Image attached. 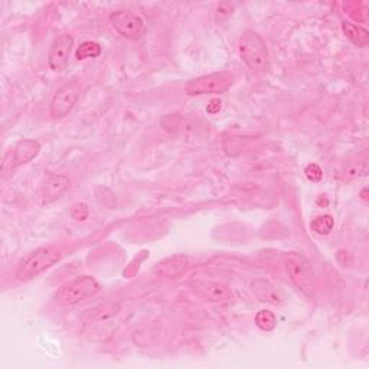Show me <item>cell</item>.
<instances>
[{
    "instance_id": "obj_1",
    "label": "cell",
    "mask_w": 369,
    "mask_h": 369,
    "mask_svg": "<svg viewBox=\"0 0 369 369\" xmlns=\"http://www.w3.org/2000/svg\"><path fill=\"white\" fill-rule=\"evenodd\" d=\"M241 59L252 72L263 74L270 69V54L264 40L252 29H247L240 38Z\"/></svg>"
},
{
    "instance_id": "obj_2",
    "label": "cell",
    "mask_w": 369,
    "mask_h": 369,
    "mask_svg": "<svg viewBox=\"0 0 369 369\" xmlns=\"http://www.w3.org/2000/svg\"><path fill=\"white\" fill-rule=\"evenodd\" d=\"M61 258V252L54 245L41 247L29 252L19 263L15 277L19 281H29L55 266Z\"/></svg>"
},
{
    "instance_id": "obj_3",
    "label": "cell",
    "mask_w": 369,
    "mask_h": 369,
    "mask_svg": "<svg viewBox=\"0 0 369 369\" xmlns=\"http://www.w3.org/2000/svg\"><path fill=\"white\" fill-rule=\"evenodd\" d=\"M284 267L291 283L306 296H313L317 288V279L308 258L302 252H287L284 255Z\"/></svg>"
},
{
    "instance_id": "obj_4",
    "label": "cell",
    "mask_w": 369,
    "mask_h": 369,
    "mask_svg": "<svg viewBox=\"0 0 369 369\" xmlns=\"http://www.w3.org/2000/svg\"><path fill=\"white\" fill-rule=\"evenodd\" d=\"M98 291L100 284L94 277L80 276L59 287L54 294V300L62 306H74L94 298Z\"/></svg>"
},
{
    "instance_id": "obj_5",
    "label": "cell",
    "mask_w": 369,
    "mask_h": 369,
    "mask_svg": "<svg viewBox=\"0 0 369 369\" xmlns=\"http://www.w3.org/2000/svg\"><path fill=\"white\" fill-rule=\"evenodd\" d=\"M234 86V76L228 71L208 74L191 80L187 84L188 95H205V94H224Z\"/></svg>"
},
{
    "instance_id": "obj_6",
    "label": "cell",
    "mask_w": 369,
    "mask_h": 369,
    "mask_svg": "<svg viewBox=\"0 0 369 369\" xmlns=\"http://www.w3.org/2000/svg\"><path fill=\"white\" fill-rule=\"evenodd\" d=\"M40 152H41L40 141L32 139H25L18 141L13 149L9 151V153L5 156V160L2 163L4 176L12 175L16 170V168L32 162L40 155Z\"/></svg>"
},
{
    "instance_id": "obj_7",
    "label": "cell",
    "mask_w": 369,
    "mask_h": 369,
    "mask_svg": "<svg viewBox=\"0 0 369 369\" xmlns=\"http://www.w3.org/2000/svg\"><path fill=\"white\" fill-rule=\"evenodd\" d=\"M110 23L115 30L129 41H140L146 33V23L141 16L130 11H119L110 15Z\"/></svg>"
},
{
    "instance_id": "obj_8",
    "label": "cell",
    "mask_w": 369,
    "mask_h": 369,
    "mask_svg": "<svg viewBox=\"0 0 369 369\" xmlns=\"http://www.w3.org/2000/svg\"><path fill=\"white\" fill-rule=\"evenodd\" d=\"M81 97V84L78 81H71L61 87L51 101V117L58 120L69 115L74 105Z\"/></svg>"
},
{
    "instance_id": "obj_9",
    "label": "cell",
    "mask_w": 369,
    "mask_h": 369,
    "mask_svg": "<svg viewBox=\"0 0 369 369\" xmlns=\"http://www.w3.org/2000/svg\"><path fill=\"white\" fill-rule=\"evenodd\" d=\"M74 47V38L69 33H62L52 42L48 54L49 69L55 74H61L66 69L69 57Z\"/></svg>"
},
{
    "instance_id": "obj_10",
    "label": "cell",
    "mask_w": 369,
    "mask_h": 369,
    "mask_svg": "<svg viewBox=\"0 0 369 369\" xmlns=\"http://www.w3.org/2000/svg\"><path fill=\"white\" fill-rule=\"evenodd\" d=\"M195 290L201 299L211 303L228 302L233 299V291L227 286L216 281H198Z\"/></svg>"
},
{
    "instance_id": "obj_11",
    "label": "cell",
    "mask_w": 369,
    "mask_h": 369,
    "mask_svg": "<svg viewBox=\"0 0 369 369\" xmlns=\"http://www.w3.org/2000/svg\"><path fill=\"white\" fill-rule=\"evenodd\" d=\"M69 189V179L64 175H49L41 191V204L48 205L59 199Z\"/></svg>"
},
{
    "instance_id": "obj_12",
    "label": "cell",
    "mask_w": 369,
    "mask_h": 369,
    "mask_svg": "<svg viewBox=\"0 0 369 369\" xmlns=\"http://www.w3.org/2000/svg\"><path fill=\"white\" fill-rule=\"evenodd\" d=\"M251 291L254 296L262 303H267L271 306H280L284 302L283 293L269 280L257 279L251 283Z\"/></svg>"
},
{
    "instance_id": "obj_13",
    "label": "cell",
    "mask_w": 369,
    "mask_h": 369,
    "mask_svg": "<svg viewBox=\"0 0 369 369\" xmlns=\"http://www.w3.org/2000/svg\"><path fill=\"white\" fill-rule=\"evenodd\" d=\"M188 264H189L188 257H184V255L169 257L156 266L155 274L160 279H173V277L180 276L184 270H187Z\"/></svg>"
},
{
    "instance_id": "obj_14",
    "label": "cell",
    "mask_w": 369,
    "mask_h": 369,
    "mask_svg": "<svg viewBox=\"0 0 369 369\" xmlns=\"http://www.w3.org/2000/svg\"><path fill=\"white\" fill-rule=\"evenodd\" d=\"M342 30L346 35V38L352 44H355L356 47H359V48L368 47V44H369V32L365 28L358 26V25L351 23V22H342Z\"/></svg>"
},
{
    "instance_id": "obj_15",
    "label": "cell",
    "mask_w": 369,
    "mask_h": 369,
    "mask_svg": "<svg viewBox=\"0 0 369 369\" xmlns=\"http://www.w3.org/2000/svg\"><path fill=\"white\" fill-rule=\"evenodd\" d=\"M335 227V219L332 215H320L310 223V230L317 235H327Z\"/></svg>"
},
{
    "instance_id": "obj_16",
    "label": "cell",
    "mask_w": 369,
    "mask_h": 369,
    "mask_svg": "<svg viewBox=\"0 0 369 369\" xmlns=\"http://www.w3.org/2000/svg\"><path fill=\"white\" fill-rule=\"evenodd\" d=\"M101 55V47L100 44L97 42H93V41H86L83 42L77 51H76V58L78 61H86V59H90V58H97Z\"/></svg>"
},
{
    "instance_id": "obj_17",
    "label": "cell",
    "mask_w": 369,
    "mask_h": 369,
    "mask_svg": "<svg viewBox=\"0 0 369 369\" xmlns=\"http://www.w3.org/2000/svg\"><path fill=\"white\" fill-rule=\"evenodd\" d=\"M255 324L264 332H271L277 326V317L270 310H260L255 315Z\"/></svg>"
},
{
    "instance_id": "obj_18",
    "label": "cell",
    "mask_w": 369,
    "mask_h": 369,
    "mask_svg": "<svg viewBox=\"0 0 369 369\" xmlns=\"http://www.w3.org/2000/svg\"><path fill=\"white\" fill-rule=\"evenodd\" d=\"M71 216L77 221H86L90 216V208L86 204H76L71 209Z\"/></svg>"
},
{
    "instance_id": "obj_19",
    "label": "cell",
    "mask_w": 369,
    "mask_h": 369,
    "mask_svg": "<svg viewBox=\"0 0 369 369\" xmlns=\"http://www.w3.org/2000/svg\"><path fill=\"white\" fill-rule=\"evenodd\" d=\"M305 173H306V177H308L310 182H320L322 177H323V172H322L320 166L316 165V163L309 165V166L305 169Z\"/></svg>"
},
{
    "instance_id": "obj_20",
    "label": "cell",
    "mask_w": 369,
    "mask_h": 369,
    "mask_svg": "<svg viewBox=\"0 0 369 369\" xmlns=\"http://www.w3.org/2000/svg\"><path fill=\"white\" fill-rule=\"evenodd\" d=\"M362 172H363V168H362L361 163H358V165H351V166L346 169L345 176H346L348 179H355V177L361 176Z\"/></svg>"
},
{
    "instance_id": "obj_21",
    "label": "cell",
    "mask_w": 369,
    "mask_h": 369,
    "mask_svg": "<svg viewBox=\"0 0 369 369\" xmlns=\"http://www.w3.org/2000/svg\"><path fill=\"white\" fill-rule=\"evenodd\" d=\"M208 113H211V115H215V113H218L219 110H221V101L219 100H212L211 101V104L208 105Z\"/></svg>"
}]
</instances>
